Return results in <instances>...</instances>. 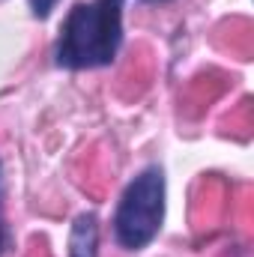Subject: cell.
Wrapping results in <instances>:
<instances>
[{
    "label": "cell",
    "instance_id": "1",
    "mask_svg": "<svg viewBox=\"0 0 254 257\" xmlns=\"http://www.w3.org/2000/svg\"><path fill=\"white\" fill-rule=\"evenodd\" d=\"M123 9L126 0H81L66 12L54 63L69 72L105 69L123 48Z\"/></svg>",
    "mask_w": 254,
    "mask_h": 257
},
{
    "label": "cell",
    "instance_id": "2",
    "mask_svg": "<svg viewBox=\"0 0 254 257\" xmlns=\"http://www.w3.org/2000/svg\"><path fill=\"white\" fill-rule=\"evenodd\" d=\"M168 180L159 165L141 168L120 194L114 212V239L123 251H144L165 224Z\"/></svg>",
    "mask_w": 254,
    "mask_h": 257
},
{
    "label": "cell",
    "instance_id": "3",
    "mask_svg": "<svg viewBox=\"0 0 254 257\" xmlns=\"http://www.w3.org/2000/svg\"><path fill=\"white\" fill-rule=\"evenodd\" d=\"M69 257H99V218L96 212H81L69 230Z\"/></svg>",
    "mask_w": 254,
    "mask_h": 257
},
{
    "label": "cell",
    "instance_id": "4",
    "mask_svg": "<svg viewBox=\"0 0 254 257\" xmlns=\"http://www.w3.org/2000/svg\"><path fill=\"white\" fill-rule=\"evenodd\" d=\"M12 236H9V221H6V171H3V159H0V257L6 254Z\"/></svg>",
    "mask_w": 254,
    "mask_h": 257
},
{
    "label": "cell",
    "instance_id": "5",
    "mask_svg": "<svg viewBox=\"0 0 254 257\" xmlns=\"http://www.w3.org/2000/svg\"><path fill=\"white\" fill-rule=\"evenodd\" d=\"M57 3H60V0H27L30 15H33L36 21H48V18H51V12L57 9Z\"/></svg>",
    "mask_w": 254,
    "mask_h": 257
},
{
    "label": "cell",
    "instance_id": "6",
    "mask_svg": "<svg viewBox=\"0 0 254 257\" xmlns=\"http://www.w3.org/2000/svg\"><path fill=\"white\" fill-rule=\"evenodd\" d=\"M147 3H168V0H147Z\"/></svg>",
    "mask_w": 254,
    "mask_h": 257
}]
</instances>
